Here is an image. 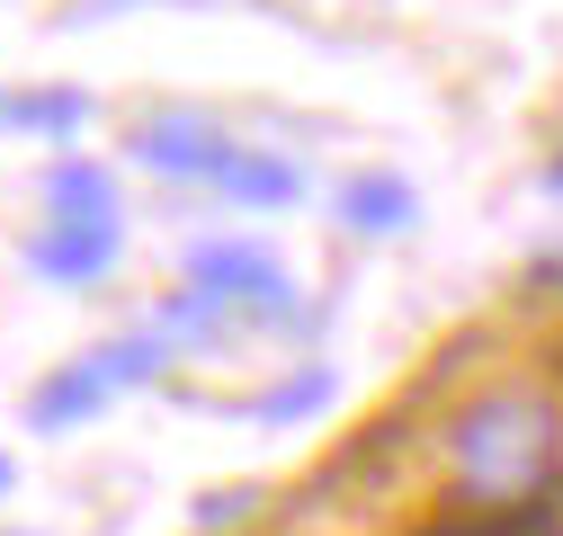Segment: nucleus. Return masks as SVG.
I'll use <instances>...</instances> for the list:
<instances>
[{
  "mask_svg": "<svg viewBox=\"0 0 563 536\" xmlns=\"http://www.w3.org/2000/svg\"><path fill=\"white\" fill-rule=\"evenodd\" d=\"M439 465H448L456 501L483 510V518L537 510L563 483V402L545 384H528V376H501V384L465 393V412L439 438Z\"/></svg>",
  "mask_w": 563,
  "mask_h": 536,
  "instance_id": "obj_1",
  "label": "nucleus"
},
{
  "mask_svg": "<svg viewBox=\"0 0 563 536\" xmlns=\"http://www.w3.org/2000/svg\"><path fill=\"white\" fill-rule=\"evenodd\" d=\"M162 367H170V340H162V331H117V340L63 358V367L27 393V421H36V429H81L90 412H108L125 384H144V376H162Z\"/></svg>",
  "mask_w": 563,
  "mask_h": 536,
  "instance_id": "obj_2",
  "label": "nucleus"
},
{
  "mask_svg": "<svg viewBox=\"0 0 563 536\" xmlns=\"http://www.w3.org/2000/svg\"><path fill=\"white\" fill-rule=\"evenodd\" d=\"M188 295L197 304H216L224 322H305V295H296V278L277 268V250L268 242H197L188 250Z\"/></svg>",
  "mask_w": 563,
  "mask_h": 536,
  "instance_id": "obj_3",
  "label": "nucleus"
},
{
  "mask_svg": "<svg viewBox=\"0 0 563 536\" xmlns=\"http://www.w3.org/2000/svg\"><path fill=\"white\" fill-rule=\"evenodd\" d=\"M134 161L162 170V179H216L233 161V134L216 116H197V108H162V116L134 125Z\"/></svg>",
  "mask_w": 563,
  "mask_h": 536,
  "instance_id": "obj_4",
  "label": "nucleus"
},
{
  "mask_svg": "<svg viewBox=\"0 0 563 536\" xmlns=\"http://www.w3.org/2000/svg\"><path fill=\"white\" fill-rule=\"evenodd\" d=\"M117 242H125V224H36L27 268L45 287H99L117 268Z\"/></svg>",
  "mask_w": 563,
  "mask_h": 536,
  "instance_id": "obj_5",
  "label": "nucleus"
},
{
  "mask_svg": "<svg viewBox=\"0 0 563 536\" xmlns=\"http://www.w3.org/2000/svg\"><path fill=\"white\" fill-rule=\"evenodd\" d=\"M99 116L90 90L73 81H36V90H0V134H81Z\"/></svg>",
  "mask_w": 563,
  "mask_h": 536,
  "instance_id": "obj_6",
  "label": "nucleus"
},
{
  "mask_svg": "<svg viewBox=\"0 0 563 536\" xmlns=\"http://www.w3.org/2000/svg\"><path fill=\"white\" fill-rule=\"evenodd\" d=\"M331 215H340L349 233H411L420 197H411V179H394V170H358V179L331 197Z\"/></svg>",
  "mask_w": 563,
  "mask_h": 536,
  "instance_id": "obj_7",
  "label": "nucleus"
},
{
  "mask_svg": "<svg viewBox=\"0 0 563 536\" xmlns=\"http://www.w3.org/2000/svg\"><path fill=\"white\" fill-rule=\"evenodd\" d=\"M216 197H233V206H296V197H305V170H296L287 153L233 144V161L216 170Z\"/></svg>",
  "mask_w": 563,
  "mask_h": 536,
  "instance_id": "obj_8",
  "label": "nucleus"
},
{
  "mask_svg": "<svg viewBox=\"0 0 563 536\" xmlns=\"http://www.w3.org/2000/svg\"><path fill=\"white\" fill-rule=\"evenodd\" d=\"M45 224H117V179L99 161H54L45 170Z\"/></svg>",
  "mask_w": 563,
  "mask_h": 536,
  "instance_id": "obj_9",
  "label": "nucleus"
},
{
  "mask_svg": "<svg viewBox=\"0 0 563 536\" xmlns=\"http://www.w3.org/2000/svg\"><path fill=\"white\" fill-rule=\"evenodd\" d=\"M331 402V367H305V376H287V384H268L260 402H251V421L260 429H296V421H313Z\"/></svg>",
  "mask_w": 563,
  "mask_h": 536,
  "instance_id": "obj_10",
  "label": "nucleus"
},
{
  "mask_svg": "<svg viewBox=\"0 0 563 536\" xmlns=\"http://www.w3.org/2000/svg\"><path fill=\"white\" fill-rule=\"evenodd\" d=\"M242 510H251V492H216V501H206L197 518H206V527H224V518H242Z\"/></svg>",
  "mask_w": 563,
  "mask_h": 536,
  "instance_id": "obj_11",
  "label": "nucleus"
},
{
  "mask_svg": "<svg viewBox=\"0 0 563 536\" xmlns=\"http://www.w3.org/2000/svg\"><path fill=\"white\" fill-rule=\"evenodd\" d=\"M545 197H563V144L545 153Z\"/></svg>",
  "mask_w": 563,
  "mask_h": 536,
  "instance_id": "obj_12",
  "label": "nucleus"
},
{
  "mask_svg": "<svg viewBox=\"0 0 563 536\" xmlns=\"http://www.w3.org/2000/svg\"><path fill=\"white\" fill-rule=\"evenodd\" d=\"M0 501H10V456H0Z\"/></svg>",
  "mask_w": 563,
  "mask_h": 536,
  "instance_id": "obj_13",
  "label": "nucleus"
}]
</instances>
